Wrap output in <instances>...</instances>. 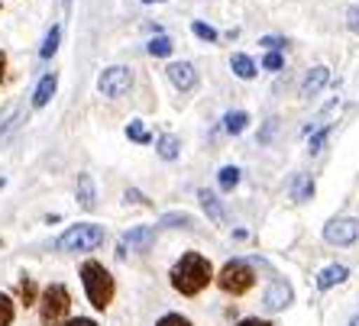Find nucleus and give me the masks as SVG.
<instances>
[{
    "mask_svg": "<svg viewBox=\"0 0 359 326\" xmlns=\"http://www.w3.org/2000/svg\"><path fill=\"white\" fill-rule=\"evenodd\" d=\"M191 33L198 36V39H204V42H217V29L208 26V23H201V20H194L191 23Z\"/></svg>",
    "mask_w": 359,
    "mask_h": 326,
    "instance_id": "nucleus-25",
    "label": "nucleus"
},
{
    "mask_svg": "<svg viewBox=\"0 0 359 326\" xmlns=\"http://www.w3.org/2000/svg\"><path fill=\"white\" fill-rule=\"evenodd\" d=\"M78 204H81L84 210H94V204H97V197H94V178L91 175L78 178Z\"/></svg>",
    "mask_w": 359,
    "mask_h": 326,
    "instance_id": "nucleus-16",
    "label": "nucleus"
},
{
    "mask_svg": "<svg viewBox=\"0 0 359 326\" xmlns=\"http://www.w3.org/2000/svg\"><path fill=\"white\" fill-rule=\"evenodd\" d=\"M20 297H23V304H36V285H33V278H23V281H20Z\"/></svg>",
    "mask_w": 359,
    "mask_h": 326,
    "instance_id": "nucleus-27",
    "label": "nucleus"
},
{
    "mask_svg": "<svg viewBox=\"0 0 359 326\" xmlns=\"http://www.w3.org/2000/svg\"><path fill=\"white\" fill-rule=\"evenodd\" d=\"M17 317V310H13V301H10L7 294H0V326H10Z\"/></svg>",
    "mask_w": 359,
    "mask_h": 326,
    "instance_id": "nucleus-24",
    "label": "nucleus"
},
{
    "mask_svg": "<svg viewBox=\"0 0 359 326\" xmlns=\"http://www.w3.org/2000/svg\"><path fill=\"white\" fill-rule=\"evenodd\" d=\"M72 310V294H68L65 285H49L42 291V301H39V320L42 326H62Z\"/></svg>",
    "mask_w": 359,
    "mask_h": 326,
    "instance_id": "nucleus-4",
    "label": "nucleus"
},
{
    "mask_svg": "<svg viewBox=\"0 0 359 326\" xmlns=\"http://www.w3.org/2000/svg\"><path fill=\"white\" fill-rule=\"evenodd\" d=\"M285 62H282V55L278 52H266V59H262V68H269V71H278Z\"/></svg>",
    "mask_w": 359,
    "mask_h": 326,
    "instance_id": "nucleus-31",
    "label": "nucleus"
},
{
    "mask_svg": "<svg viewBox=\"0 0 359 326\" xmlns=\"http://www.w3.org/2000/svg\"><path fill=\"white\" fill-rule=\"evenodd\" d=\"M346 326H359V317H353V320H350V323H346Z\"/></svg>",
    "mask_w": 359,
    "mask_h": 326,
    "instance_id": "nucleus-36",
    "label": "nucleus"
},
{
    "mask_svg": "<svg viewBox=\"0 0 359 326\" xmlns=\"http://www.w3.org/2000/svg\"><path fill=\"white\" fill-rule=\"evenodd\" d=\"M65 326H97L94 320H88V317H78V320H68Z\"/></svg>",
    "mask_w": 359,
    "mask_h": 326,
    "instance_id": "nucleus-34",
    "label": "nucleus"
},
{
    "mask_svg": "<svg viewBox=\"0 0 359 326\" xmlns=\"http://www.w3.org/2000/svg\"><path fill=\"white\" fill-rule=\"evenodd\" d=\"M81 285H84V294H88V301H91L94 310H107L110 301H114V275H110L107 268L100 265V262H84L81 265Z\"/></svg>",
    "mask_w": 359,
    "mask_h": 326,
    "instance_id": "nucleus-2",
    "label": "nucleus"
},
{
    "mask_svg": "<svg viewBox=\"0 0 359 326\" xmlns=\"http://www.w3.org/2000/svg\"><path fill=\"white\" fill-rule=\"evenodd\" d=\"M346 26H350V33L359 36V7H350V10H346Z\"/></svg>",
    "mask_w": 359,
    "mask_h": 326,
    "instance_id": "nucleus-32",
    "label": "nucleus"
},
{
    "mask_svg": "<svg viewBox=\"0 0 359 326\" xmlns=\"http://www.w3.org/2000/svg\"><path fill=\"white\" fill-rule=\"evenodd\" d=\"M259 45H266L269 52H278V49H285L288 42H285L282 36H262V42H259Z\"/></svg>",
    "mask_w": 359,
    "mask_h": 326,
    "instance_id": "nucleus-30",
    "label": "nucleus"
},
{
    "mask_svg": "<svg viewBox=\"0 0 359 326\" xmlns=\"http://www.w3.org/2000/svg\"><path fill=\"white\" fill-rule=\"evenodd\" d=\"M198 201H201V207H204V213H208L214 223H226V210H224V204H220V197L214 191H208V187H201L198 191Z\"/></svg>",
    "mask_w": 359,
    "mask_h": 326,
    "instance_id": "nucleus-13",
    "label": "nucleus"
},
{
    "mask_svg": "<svg viewBox=\"0 0 359 326\" xmlns=\"http://www.w3.org/2000/svg\"><path fill=\"white\" fill-rule=\"evenodd\" d=\"M288 194H292V201L304 204L314 197V178L304 175V171H298V175H292V181H288Z\"/></svg>",
    "mask_w": 359,
    "mask_h": 326,
    "instance_id": "nucleus-12",
    "label": "nucleus"
},
{
    "mask_svg": "<svg viewBox=\"0 0 359 326\" xmlns=\"http://www.w3.org/2000/svg\"><path fill=\"white\" fill-rule=\"evenodd\" d=\"M172 288L184 297H198L204 288L214 281V265L201 252H184L182 259L172 265Z\"/></svg>",
    "mask_w": 359,
    "mask_h": 326,
    "instance_id": "nucleus-1",
    "label": "nucleus"
},
{
    "mask_svg": "<svg viewBox=\"0 0 359 326\" xmlns=\"http://www.w3.org/2000/svg\"><path fill=\"white\" fill-rule=\"evenodd\" d=\"M104 226H97V223H78V226H72V229H65V233L59 236V249L62 252H91V249H97L100 243H104Z\"/></svg>",
    "mask_w": 359,
    "mask_h": 326,
    "instance_id": "nucleus-5",
    "label": "nucleus"
},
{
    "mask_svg": "<svg viewBox=\"0 0 359 326\" xmlns=\"http://www.w3.org/2000/svg\"><path fill=\"white\" fill-rule=\"evenodd\" d=\"M168 81L175 84L178 91H191L194 84H198V71H194V65H188V62H172V65H168Z\"/></svg>",
    "mask_w": 359,
    "mask_h": 326,
    "instance_id": "nucleus-10",
    "label": "nucleus"
},
{
    "mask_svg": "<svg viewBox=\"0 0 359 326\" xmlns=\"http://www.w3.org/2000/svg\"><path fill=\"white\" fill-rule=\"evenodd\" d=\"M126 136H130V139H136V143H149V133H146L140 123H130V126H126Z\"/></svg>",
    "mask_w": 359,
    "mask_h": 326,
    "instance_id": "nucleus-29",
    "label": "nucleus"
},
{
    "mask_svg": "<svg viewBox=\"0 0 359 326\" xmlns=\"http://www.w3.org/2000/svg\"><path fill=\"white\" fill-rule=\"evenodd\" d=\"M230 68H233V75H236V78H243V81L256 78V62H252L250 55H243V52H236L233 59H230Z\"/></svg>",
    "mask_w": 359,
    "mask_h": 326,
    "instance_id": "nucleus-15",
    "label": "nucleus"
},
{
    "mask_svg": "<svg viewBox=\"0 0 359 326\" xmlns=\"http://www.w3.org/2000/svg\"><path fill=\"white\" fill-rule=\"evenodd\" d=\"M236 326H272L269 320H259V317H246V320H240Z\"/></svg>",
    "mask_w": 359,
    "mask_h": 326,
    "instance_id": "nucleus-33",
    "label": "nucleus"
},
{
    "mask_svg": "<svg viewBox=\"0 0 359 326\" xmlns=\"http://www.w3.org/2000/svg\"><path fill=\"white\" fill-rule=\"evenodd\" d=\"M55 75H46L39 81V87H36V94H33V107H46V104L52 101V94H55Z\"/></svg>",
    "mask_w": 359,
    "mask_h": 326,
    "instance_id": "nucleus-17",
    "label": "nucleus"
},
{
    "mask_svg": "<svg viewBox=\"0 0 359 326\" xmlns=\"http://www.w3.org/2000/svg\"><path fill=\"white\" fill-rule=\"evenodd\" d=\"M294 301V291H292V285L285 281V278H276L272 285H269V291H266V297H262V307L269 310V313H278V310H285L288 304Z\"/></svg>",
    "mask_w": 359,
    "mask_h": 326,
    "instance_id": "nucleus-8",
    "label": "nucleus"
},
{
    "mask_svg": "<svg viewBox=\"0 0 359 326\" xmlns=\"http://www.w3.org/2000/svg\"><path fill=\"white\" fill-rule=\"evenodd\" d=\"M324 239L330 246H353L359 239V220L353 217H334L324 226Z\"/></svg>",
    "mask_w": 359,
    "mask_h": 326,
    "instance_id": "nucleus-6",
    "label": "nucleus"
},
{
    "mask_svg": "<svg viewBox=\"0 0 359 326\" xmlns=\"http://www.w3.org/2000/svg\"><path fill=\"white\" fill-rule=\"evenodd\" d=\"M159 226H165V229H194V217L191 213H165L159 220Z\"/></svg>",
    "mask_w": 359,
    "mask_h": 326,
    "instance_id": "nucleus-19",
    "label": "nucleus"
},
{
    "mask_svg": "<svg viewBox=\"0 0 359 326\" xmlns=\"http://www.w3.org/2000/svg\"><path fill=\"white\" fill-rule=\"evenodd\" d=\"M327 136H330V126H324V129H318V133L311 136V143H308V152H311V155H320V149L327 146Z\"/></svg>",
    "mask_w": 359,
    "mask_h": 326,
    "instance_id": "nucleus-26",
    "label": "nucleus"
},
{
    "mask_svg": "<svg viewBox=\"0 0 359 326\" xmlns=\"http://www.w3.org/2000/svg\"><path fill=\"white\" fill-rule=\"evenodd\" d=\"M149 55H156V59L172 55V39H168V36H156V39L149 42Z\"/></svg>",
    "mask_w": 359,
    "mask_h": 326,
    "instance_id": "nucleus-22",
    "label": "nucleus"
},
{
    "mask_svg": "<svg viewBox=\"0 0 359 326\" xmlns=\"http://www.w3.org/2000/svg\"><path fill=\"white\" fill-rule=\"evenodd\" d=\"M214 281H217V288L224 294H230V297H243V294H250L252 285H256V271H252L250 262L230 259L224 268H220V275L214 278Z\"/></svg>",
    "mask_w": 359,
    "mask_h": 326,
    "instance_id": "nucleus-3",
    "label": "nucleus"
},
{
    "mask_svg": "<svg viewBox=\"0 0 359 326\" xmlns=\"http://www.w3.org/2000/svg\"><path fill=\"white\" fill-rule=\"evenodd\" d=\"M142 3H162V0H142Z\"/></svg>",
    "mask_w": 359,
    "mask_h": 326,
    "instance_id": "nucleus-37",
    "label": "nucleus"
},
{
    "mask_svg": "<svg viewBox=\"0 0 359 326\" xmlns=\"http://www.w3.org/2000/svg\"><path fill=\"white\" fill-rule=\"evenodd\" d=\"M346 278H350V268H346V265H327L324 271L318 275V288H320V291H330V288L343 285Z\"/></svg>",
    "mask_w": 359,
    "mask_h": 326,
    "instance_id": "nucleus-14",
    "label": "nucleus"
},
{
    "mask_svg": "<svg viewBox=\"0 0 359 326\" xmlns=\"http://www.w3.org/2000/svg\"><path fill=\"white\" fill-rule=\"evenodd\" d=\"M130 84H133V75H130V68H123V65L107 68V71L97 78V87L104 97H123V94L130 91Z\"/></svg>",
    "mask_w": 359,
    "mask_h": 326,
    "instance_id": "nucleus-7",
    "label": "nucleus"
},
{
    "mask_svg": "<svg viewBox=\"0 0 359 326\" xmlns=\"http://www.w3.org/2000/svg\"><path fill=\"white\" fill-rule=\"evenodd\" d=\"M156 326H194V323L188 317H182V313H165V317H162Z\"/></svg>",
    "mask_w": 359,
    "mask_h": 326,
    "instance_id": "nucleus-28",
    "label": "nucleus"
},
{
    "mask_svg": "<svg viewBox=\"0 0 359 326\" xmlns=\"http://www.w3.org/2000/svg\"><path fill=\"white\" fill-rule=\"evenodd\" d=\"M4 71H7V55L0 52V81H4Z\"/></svg>",
    "mask_w": 359,
    "mask_h": 326,
    "instance_id": "nucleus-35",
    "label": "nucleus"
},
{
    "mask_svg": "<svg viewBox=\"0 0 359 326\" xmlns=\"http://www.w3.org/2000/svg\"><path fill=\"white\" fill-rule=\"evenodd\" d=\"M327 81H330V68H327V65H314L308 75H304L301 87H298L301 97H318V94L327 87Z\"/></svg>",
    "mask_w": 359,
    "mask_h": 326,
    "instance_id": "nucleus-9",
    "label": "nucleus"
},
{
    "mask_svg": "<svg viewBox=\"0 0 359 326\" xmlns=\"http://www.w3.org/2000/svg\"><path fill=\"white\" fill-rule=\"evenodd\" d=\"M217 181H220V191H233L236 184H240V168H233V165H226V168H220V175H217Z\"/></svg>",
    "mask_w": 359,
    "mask_h": 326,
    "instance_id": "nucleus-20",
    "label": "nucleus"
},
{
    "mask_svg": "<svg viewBox=\"0 0 359 326\" xmlns=\"http://www.w3.org/2000/svg\"><path fill=\"white\" fill-rule=\"evenodd\" d=\"M59 36H62V29L59 26H52L49 36H46V42H42V59H52V52L59 49Z\"/></svg>",
    "mask_w": 359,
    "mask_h": 326,
    "instance_id": "nucleus-23",
    "label": "nucleus"
},
{
    "mask_svg": "<svg viewBox=\"0 0 359 326\" xmlns=\"http://www.w3.org/2000/svg\"><path fill=\"white\" fill-rule=\"evenodd\" d=\"M156 243V226H133L130 233L123 236V246H130L133 252H146Z\"/></svg>",
    "mask_w": 359,
    "mask_h": 326,
    "instance_id": "nucleus-11",
    "label": "nucleus"
},
{
    "mask_svg": "<svg viewBox=\"0 0 359 326\" xmlns=\"http://www.w3.org/2000/svg\"><path fill=\"white\" fill-rule=\"evenodd\" d=\"M246 123H250V113H246V110H230V113L224 117V129L230 136L243 133V129H246Z\"/></svg>",
    "mask_w": 359,
    "mask_h": 326,
    "instance_id": "nucleus-18",
    "label": "nucleus"
},
{
    "mask_svg": "<svg viewBox=\"0 0 359 326\" xmlns=\"http://www.w3.org/2000/svg\"><path fill=\"white\" fill-rule=\"evenodd\" d=\"M159 155L165 162H175L178 159V139H175V136H162V139H159Z\"/></svg>",
    "mask_w": 359,
    "mask_h": 326,
    "instance_id": "nucleus-21",
    "label": "nucleus"
}]
</instances>
